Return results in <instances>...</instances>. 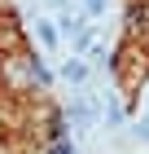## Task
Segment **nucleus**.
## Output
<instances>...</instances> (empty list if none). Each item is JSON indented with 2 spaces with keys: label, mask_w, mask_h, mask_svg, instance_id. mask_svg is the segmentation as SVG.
Listing matches in <instances>:
<instances>
[{
  "label": "nucleus",
  "mask_w": 149,
  "mask_h": 154,
  "mask_svg": "<svg viewBox=\"0 0 149 154\" xmlns=\"http://www.w3.org/2000/svg\"><path fill=\"white\" fill-rule=\"evenodd\" d=\"M140 137H145V141H149V119H145V123H140Z\"/></svg>",
  "instance_id": "423d86ee"
},
{
  "label": "nucleus",
  "mask_w": 149,
  "mask_h": 154,
  "mask_svg": "<svg viewBox=\"0 0 149 154\" xmlns=\"http://www.w3.org/2000/svg\"><path fill=\"white\" fill-rule=\"evenodd\" d=\"M35 35H40L44 48H57V31H53V22H35Z\"/></svg>",
  "instance_id": "20e7f679"
},
{
  "label": "nucleus",
  "mask_w": 149,
  "mask_h": 154,
  "mask_svg": "<svg viewBox=\"0 0 149 154\" xmlns=\"http://www.w3.org/2000/svg\"><path fill=\"white\" fill-rule=\"evenodd\" d=\"M61 75H66L70 84H83V79H88V62H66V66H61Z\"/></svg>",
  "instance_id": "7ed1b4c3"
},
{
  "label": "nucleus",
  "mask_w": 149,
  "mask_h": 154,
  "mask_svg": "<svg viewBox=\"0 0 149 154\" xmlns=\"http://www.w3.org/2000/svg\"><path fill=\"white\" fill-rule=\"evenodd\" d=\"M105 5H110V0H83V9H88V18H97V13H105Z\"/></svg>",
  "instance_id": "39448f33"
},
{
  "label": "nucleus",
  "mask_w": 149,
  "mask_h": 154,
  "mask_svg": "<svg viewBox=\"0 0 149 154\" xmlns=\"http://www.w3.org/2000/svg\"><path fill=\"white\" fill-rule=\"evenodd\" d=\"M70 123H75V128H92V123H97V106H92L88 97H75V101H70Z\"/></svg>",
  "instance_id": "f257e3e1"
},
{
  "label": "nucleus",
  "mask_w": 149,
  "mask_h": 154,
  "mask_svg": "<svg viewBox=\"0 0 149 154\" xmlns=\"http://www.w3.org/2000/svg\"><path fill=\"white\" fill-rule=\"evenodd\" d=\"M61 31H66L70 40L83 35V31H88V18H83V13H61Z\"/></svg>",
  "instance_id": "f03ea898"
}]
</instances>
